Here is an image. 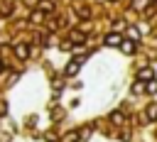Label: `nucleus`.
<instances>
[{
  "label": "nucleus",
  "instance_id": "1",
  "mask_svg": "<svg viewBox=\"0 0 157 142\" xmlns=\"http://www.w3.org/2000/svg\"><path fill=\"white\" fill-rule=\"evenodd\" d=\"M105 44H108V47H120V44H123V37H120L118 32H110V34L105 37Z\"/></svg>",
  "mask_w": 157,
  "mask_h": 142
},
{
  "label": "nucleus",
  "instance_id": "2",
  "mask_svg": "<svg viewBox=\"0 0 157 142\" xmlns=\"http://www.w3.org/2000/svg\"><path fill=\"white\" fill-rule=\"evenodd\" d=\"M78 66H81V59H74V61H69V66L64 69V73H66V76H74V73L78 71Z\"/></svg>",
  "mask_w": 157,
  "mask_h": 142
},
{
  "label": "nucleus",
  "instance_id": "3",
  "mask_svg": "<svg viewBox=\"0 0 157 142\" xmlns=\"http://www.w3.org/2000/svg\"><path fill=\"white\" fill-rule=\"evenodd\" d=\"M120 49H123V54H132L135 51V39H123Z\"/></svg>",
  "mask_w": 157,
  "mask_h": 142
},
{
  "label": "nucleus",
  "instance_id": "4",
  "mask_svg": "<svg viewBox=\"0 0 157 142\" xmlns=\"http://www.w3.org/2000/svg\"><path fill=\"white\" fill-rule=\"evenodd\" d=\"M15 54H17L20 59H27V56H29V49H27V44H17V47H15Z\"/></svg>",
  "mask_w": 157,
  "mask_h": 142
},
{
  "label": "nucleus",
  "instance_id": "5",
  "mask_svg": "<svg viewBox=\"0 0 157 142\" xmlns=\"http://www.w3.org/2000/svg\"><path fill=\"white\" fill-rule=\"evenodd\" d=\"M152 76H155L152 69H140V71H137V78H140V81H152Z\"/></svg>",
  "mask_w": 157,
  "mask_h": 142
},
{
  "label": "nucleus",
  "instance_id": "6",
  "mask_svg": "<svg viewBox=\"0 0 157 142\" xmlns=\"http://www.w3.org/2000/svg\"><path fill=\"white\" fill-rule=\"evenodd\" d=\"M39 10H42V12H52V10H54L52 0H42V2H39Z\"/></svg>",
  "mask_w": 157,
  "mask_h": 142
},
{
  "label": "nucleus",
  "instance_id": "7",
  "mask_svg": "<svg viewBox=\"0 0 157 142\" xmlns=\"http://www.w3.org/2000/svg\"><path fill=\"white\" fill-rule=\"evenodd\" d=\"M147 120H157V105H147Z\"/></svg>",
  "mask_w": 157,
  "mask_h": 142
},
{
  "label": "nucleus",
  "instance_id": "8",
  "mask_svg": "<svg viewBox=\"0 0 157 142\" xmlns=\"http://www.w3.org/2000/svg\"><path fill=\"white\" fill-rule=\"evenodd\" d=\"M71 39H74V42H78V44H81V42H83V39H86V34H83V32H74V34H71Z\"/></svg>",
  "mask_w": 157,
  "mask_h": 142
},
{
  "label": "nucleus",
  "instance_id": "9",
  "mask_svg": "<svg viewBox=\"0 0 157 142\" xmlns=\"http://www.w3.org/2000/svg\"><path fill=\"white\" fill-rule=\"evenodd\" d=\"M142 91H145L142 81H135V83H132V93H142Z\"/></svg>",
  "mask_w": 157,
  "mask_h": 142
},
{
  "label": "nucleus",
  "instance_id": "10",
  "mask_svg": "<svg viewBox=\"0 0 157 142\" xmlns=\"http://www.w3.org/2000/svg\"><path fill=\"white\" fill-rule=\"evenodd\" d=\"M78 140V132H69L66 137H64V142H76Z\"/></svg>",
  "mask_w": 157,
  "mask_h": 142
},
{
  "label": "nucleus",
  "instance_id": "11",
  "mask_svg": "<svg viewBox=\"0 0 157 142\" xmlns=\"http://www.w3.org/2000/svg\"><path fill=\"white\" fill-rule=\"evenodd\" d=\"M147 93H157V81H147Z\"/></svg>",
  "mask_w": 157,
  "mask_h": 142
},
{
  "label": "nucleus",
  "instance_id": "12",
  "mask_svg": "<svg viewBox=\"0 0 157 142\" xmlns=\"http://www.w3.org/2000/svg\"><path fill=\"white\" fill-rule=\"evenodd\" d=\"M128 32H130V37H132V39H140V32H137L135 27H128Z\"/></svg>",
  "mask_w": 157,
  "mask_h": 142
},
{
  "label": "nucleus",
  "instance_id": "13",
  "mask_svg": "<svg viewBox=\"0 0 157 142\" xmlns=\"http://www.w3.org/2000/svg\"><path fill=\"white\" fill-rule=\"evenodd\" d=\"M110 120H113V122H123V115H120V113H113Z\"/></svg>",
  "mask_w": 157,
  "mask_h": 142
},
{
  "label": "nucleus",
  "instance_id": "14",
  "mask_svg": "<svg viewBox=\"0 0 157 142\" xmlns=\"http://www.w3.org/2000/svg\"><path fill=\"white\" fill-rule=\"evenodd\" d=\"M7 113V105H5V100H0V115H5Z\"/></svg>",
  "mask_w": 157,
  "mask_h": 142
},
{
  "label": "nucleus",
  "instance_id": "15",
  "mask_svg": "<svg viewBox=\"0 0 157 142\" xmlns=\"http://www.w3.org/2000/svg\"><path fill=\"white\" fill-rule=\"evenodd\" d=\"M145 2H147V0H132V5H135V7H142Z\"/></svg>",
  "mask_w": 157,
  "mask_h": 142
},
{
  "label": "nucleus",
  "instance_id": "16",
  "mask_svg": "<svg viewBox=\"0 0 157 142\" xmlns=\"http://www.w3.org/2000/svg\"><path fill=\"white\" fill-rule=\"evenodd\" d=\"M0 142H10V137L7 135H0Z\"/></svg>",
  "mask_w": 157,
  "mask_h": 142
},
{
  "label": "nucleus",
  "instance_id": "17",
  "mask_svg": "<svg viewBox=\"0 0 157 142\" xmlns=\"http://www.w3.org/2000/svg\"><path fill=\"white\" fill-rule=\"evenodd\" d=\"M2 69H5V64H2V59H0V71H2Z\"/></svg>",
  "mask_w": 157,
  "mask_h": 142
},
{
  "label": "nucleus",
  "instance_id": "18",
  "mask_svg": "<svg viewBox=\"0 0 157 142\" xmlns=\"http://www.w3.org/2000/svg\"><path fill=\"white\" fill-rule=\"evenodd\" d=\"M152 2H157V0H152Z\"/></svg>",
  "mask_w": 157,
  "mask_h": 142
},
{
  "label": "nucleus",
  "instance_id": "19",
  "mask_svg": "<svg viewBox=\"0 0 157 142\" xmlns=\"http://www.w3.org/2000/svg\"><path fill=\"white\" fill-rule=\"evenodd\" d=\"M110 2H115V0H110Z\"/></svg>",
  "mask_w": 157,
  "mask_h": 142
},
{
  "label": "nucleus",
  "instance_id": "20",
  "mask_svg": "<svg viewBox=\"0 0 157 142\" xmlns=\"http://www.w3.org/2000/svg\"><path fill=\"white\" fill-rule=\"evenodd\" d=\"M101 2H103V0H101Z\"/></svg>",
  "mask_w": 157,
  "mask_h": 142
}]
</instances>
